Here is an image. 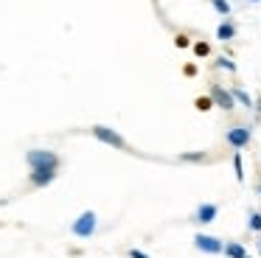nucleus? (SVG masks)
Segmentation results:
<instances>
[{"label":"nucleus","mask_w":261,"mask_h":258,"mask_svg":"<svg viewBox=\"0 0 261 258\" xmlns=\"http://www.w3.org/2000/svg\"><path fill=\"white\" fill-rule=\"evenodd\" d=\"M194 247L202 250V252H208V255H219V252H225V241L216 239V236H208V233L194 236Z\"/></svg>","instance_id":"nucleus-1"},{"label":"nucleus","mask_w":261,"mask_h":258,"mask_svg":"<svg viewBox=\"0 0 261 258\" xmlns=\"http://www.w3.org/2000/svg\"><path fill=\"white\" fill-rule=\"evenodd\" d=\"M96 213L93 211H87V213H82L79 219H76L73 222V233L79 236V239H90L93 233H96Z\"/></svg>","instance_id":"nucleus-2"},{"label":"nucleus","mask_w":261,"mask_h":258,"mask_svg":"<svg viewBox=\"0 0 261 258\" xmlns=\"http://www.w3.org/2000/svg\"><path fill=\"white\" fill-rule=\"evenodd\" d=\"M29 166H31V168H40V166H54V168H59V157L54 154V151L34 149V151H29Z\"/></svg>","instance_id":"nucleus-3"},{"label":"nucleus","mask_w":261,"mask_h":258,"mask_svg":"<svg viewBox=\"0 0 261 258\" xmlns=\"http://www.w3.org/2000/svg\"><path fill=\"white\" fill-rule=\"evenodd\" d=\"M93 135H96L101 143H107V146H115V149H126V140L121 138L118 132L107 129V126H93Z\"/></svg>","instance_id":"nucleus-4"},{"label":"nucleus","mask_w":261,"mask_h":258,"mask_svg":"<svg viewBox=\"0 0 261 258\" xmlns=\"http://www.w3.org/2000/svg\"><path fill=\"white\" fill-rule=\"evenodd\" d=\"M225 140L233 146V149H244V146L250 143V129L247 126H233V129H227Z\"/></svg>","instance_id":"nucleus-5"},{"label":"nucleus","mask_w":261,"mask_h":258,"mask_svg":"<svg viewBox=\"0 0 261 258\" xmlns=\"http://www.w3.org/2000/svg\"><path fill=\"white\" fill-rule=\"evenodd\" d=\"M211 101H214L216 107H222V110H233V93H227L225 87H219V84H214L211 87Z\"/></svg>","instance_id":"nucleus-6"},{"label":"nucleus","mask_w":261,"mask_h":258,"mask_svg":"<svg viewBox=\"0 0 261 258\" xmlns=\"http://www.w3.org/2000/svg\"><path fill=\"white\" fill-rule=\"evenodd\" d=\"M54 177H57V168H54V166H40V168H31V183H34V185H48Z\"/></svg>","instance_id":"nucleus-7"},{"label":"nucleus","mask_w":261,"mask_h":258,"mask_svg":"<svg viewBox=\"0 0 261 258\" xmlns=\"http://www.w3.org/2000/svg\"><path fill=\"white\" fill-rule=\"evenodd\" d=\"M216 213H219V208L211 205V202H205V205H199V208H197V213H194V222H199V224H211V222L216 219Z\"/></svg>","instance_id":"nucleus-8"},{"label":"nucleus","mask_w":261,"mask_h":258,"mask_svg":"<svg viewBox=\"0 0 261 258\" xmlns=\"http://www.w3.org/2000/svg\"><path fill=\"white\" fill-rule=\"evenodd\" d=\"M216 37H219L222 42H227V39H233V37H236V25H233V22H222V25L216 28Z\"/></svg>","instance_id":"nucleus-9"},{"label":"nucleus","mask_w":261,"mask_h":258,"mask_svg":"<svg viewBox=\"0 0 261 258\" xmlns=\"http://www.w3.org/2000/svg\"><path fill=\"white\" fill-rule=\"evenodd\" d=\"M225 255L227 258H247V250H244L242 244H236V241H233V244H225Z\"/></svg>","instance_id":"nucleus-10"},{"label":"nucleus","mask_w":261,"mask_h":258,"mask_svg":"<svg viewBox=\"0 0 261 258\" xmlns=\"http://www.w3.org/2000/svg\"><path fill=\"white\" fill-rule=\"evenodd\" d=\"M233 171H236V179L239 183H244V166H242V154H233Z\"/></svg>","instance_id":"nucleus-11"},{"label":"nucleus","mask_w":261,"mask_h":258,"mask_svg":"<svg viewBox=\"0 0 261 258\" xmlns=\"http://www.w3.org/2000/svg\"><path fill=\"white\" fill-rule=\"evenodd\" d=\"M247 227L253 230V233H261V213H250V219H247Z\"/></svg>","instance_id":"nucleus-12"},{"label":"nucleus","mask_w":261,"mask_h":258,"mask_svg":"<svg viewBox=\"0 0 261 258\" xmlns=\"http://www.w3.org/2000/svg\"><path fill=\"white\" fill-rule=\"evenodd\" d=\"M211 6H214L219 14H230V3H227V0H211Z\"/></svg>","instance_id":"nucleus-13"},{"label":"nucleus","mask_w":261,"mask_h":258,"mask_svg":"<svg viewBox=\"0 0 261 258\" xmlns=\"http://www.w3.org/2000/svg\"><path fill=\"white\" fill-rule=\"evenodd\" d=\"M233 98H236L239 104H244V107H253V101H250V95L244 93V90H233Z\"/></svg>","instance_id":"nucleus-14"},{"label":"nucleus","mask_w":261,"mask_h":258,"mask_svg":"<svg viewBox=\"0 0 261 258\" xmlns=\"http://www.w3.org/2000/svg\"><path fill=\"white\" fill-rule=\"evenodd\" d=\"M216 65H219L222 67V70H236V62H230V59H227V56H219V59H216Z\"/></svg>","instance_id":"nucleus-15"},{"label":"nucleus","mask_w":261,"mask_h":258,"mask_svg":"<svg viewBox=\"0 0 261 258\" xmlns=\"http://www.w3.org/2000/svg\"><path fill=\"white\" fill-rule=\"evenodd\" d=\"M180 160H188V163H202L205 154H180Z\"/></svg>","instance_id":"nucleus-16"},{"label":"nucleus","mask_w":261,"mask_h":258,"mask_svg":"<svg viewBox=\"0 0 261 258\" xmlns=\"http://www.w3.org/2000/svg\"><path fill=\"white\" fill-rule=\"evenodd\" d=\"M194 50H197L199 56H205V54H208V45H205V42H197V45H194Z\"/></svg>","instance_id":"nucleus-17"},{"label":"nucleus","mask_w":261,"mask_h":258,"mask_svg":"<svg viewBox=\"0 0 261 258\" xmlns=\"http://www.w3.org/2000/svg\"><path fill=\"white\" fill-rule=\"evenodd\" d=\"M197 107H199V110H211V98H199Z\"/></svg>","instance_id":"nucleus-18"},{"label":"nucleus","mask_w":261,"mask_h":258,"mask_svg":"<svg viewBox=\"0 0 261 258\" xmlns=\"http://www.w3.org/2000/svg\"><path fill=\"white\" fill-rule=\"evenodd\" d=\"M129 255H132V258H149V255H146V252H143V250H135V247H132V250H129Z\"/></svg>","instance_id":"nucleus-19"},{"label":"nucleus","mask_w":261,"mask_h":258,"mask_svg":"<svg viewBox=\"0 0 261 258\" xmlns=\"http://www.w3.org/2000/svg\"><path fill=\"white\" fill-rule=\"evenodd\" d=\"M250 3H261V0H250Z\"/></svg>","instance_id":"nucleus-20"},{"label":"nucleus","mask_w":261,"mask_h":258,"mask_svg":"<svg viewBox=\"0 0 261 258\" xmlns=\"http://www.w3.org/2000/svg\"><path fill=\"white\" fill-rule=\"evenodd\" d=\"M258 250H261V241H258Z\"/></svg>","instance_id":"nucleus-21"},{"label":"nucleus","mask_w":261,"mask_h":258,"mask_svg":"<svg viewBox=\"0 0 261 258\" xmlns=\"http://www.w3.org/2000/svg\"><path fill=\"white\" fill-rule=\"evenodd\" d=\"M247 258H253V255H247Z\"/></svg>","instance_id":"nucleus-22"},{"label":"nucleus","mask_w":261,"mask_h":258,"mask_svg":"<svg viewBox=\"0 0 261 258\" xmlns=\"http://www.w3.org/2000/svg\"><path fill=\"white\" fill-rule=\"evenodd\" d=\"M258 191H261V188H258Z\"/></svg>","instance_id":"nucleus-23"}]
</instances>
